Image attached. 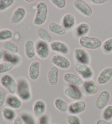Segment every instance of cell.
<instances>
[{"label": "cell", "mask_w": 112, "mask_h": 124, "mask_svg": "<svg viewBox=\"0 0 112 124\" xmlns=\"http://www.w3.org/2000/svg\"><path fill=\"white\" fill-rule=\"evenodd\" d=\"M48 16V7L46 3L40 2L37 6V11L33 23L36 26H42L46 23Z\"/></svg>", "instance_id": "obj_2"}, {"label": "cell", "mask_w": 112, "mask_h": 124, "mask_svg": "<svg viewBox=\"0 0 112 124\" xmlns=\"http://www.w3.org/2000/svg\"><path fill=\"white\" fill-rule=\"evenodd\" d=\"M73 57L77 63L89 65L90 63V58L89 53L85 49L76 48L73 52Z\"/></svg>", "instance_id": "obj_8"}, {"label": "cell", "mask_w": 112, "mask_h": 124, "mask_svg": "<svg viewBox=\"0 0 112 124\" xmlns=\"http://www.w3.org/2000/svg\"><path fill=\"white\" fill-rule=\"evenodd\" d=\"M48 29L51 33L58 36H63L66 33V29L59 23L51 22L48 25Z\"/></svg>", "instance_id": "obj_23"}, {"label": "cell", "mask_w": 112, "mask_h": 124, "mask_svg": "<svg viewBox=\"0 0 112 124\" xmlns=\"http://www.w3.org/2000/svg\"><path fill=\"white\" fill-rule=\"evenodd\" d=\"M26 2H29V3H31V2H34L33 0H26L25 1Z\"/></svg>", "instance_id": "obj_45"}, {"label": "cell", "mask_w": 112, "mask_h": 124, "mask_svg": "<svg viewBox=\"0 0 112 124\" xmlns=\"http://www.w3.org/2000/svg\"><path fill=\"white\" fill-rule=\"evenodd\" d=\"M25 54L27 59H32L36 55L35 44L31 40H28L25 43Z\"/></svg>", "instance_id": "obj_21"}, {"label": "cell", "mask_w": 112, "mask_h": 124, "mask_svg": "<svg viewBox=\"0 0 112 124\" xmlns=\"http://www.w3.org/2000/svg\"><path fill=\"white\" fill-rule=\"evenodd\" d=\"M90 31V26L88 23H82L76 27L75 30V35L77 37L80 38L84 36H86Z\"/></svg>", "instance_id": "obj_24"}, {"label": "cell", "mask_w": 112, "mask_h": 124, "mask_svg": "<svg viewBox=\"0 0 112 124\" xmlns=\"http://www.w3.org/2000/svg\"><path fill=\"white\" fill-rule=\"evenodd\" d=\"M59 69L55 66H53L49 70L48 73V81L51 86L56 85L59 79Z\"/></svg>", "instance_id": "obj_19"}, {"label": "cell", "mask_w": 112, "mask_h": 124, "mask_svg": "<svg viewBox=\"0 0 112 124\" xmlns=\"http://www.w3.org/2000/svg\"><path fill=\"white\" fill-rule=\"evenodd\" d=\"M74 69L83 79L89 80L93 77L94 71L89 65L76 63Z\"/></svg>", "instance_id": "obj_5"}, {"label": "cell", "mask_w": 112, "mask_h": 124, "mask_svg": "<svg viewBox=\"0 0 112 124\" xmlns=\"http://www.w3.org/2000/svg\"><path fill=\"white\" fill-rule=\"evenodd\" d=\"M110 98H111V93L108 91L104 90L101 91L96 99V108L99 110H102L104 109L109 101Z\"/></svg>", "instance_id": "obj_10"}, {"label": "cell", "mask_w": 112, "mask_h": 124, "mask_svg": "<svg viewBox=\"0 0 112 124\" xmlns=\"http://www.w3.org/2000/svg\"><path fill=\"white\" fill-rule=\"evenodd\" d=\"M51 3L59 9H64L66 6L65 0H51Z\"/></svg>", "instance_id": "obj_38"}, {"label": "cell", "mask_w": 112, "mask_h": 124, "mask_svg": "<svg viewBox=\"0 0 112 124\" xmlns=\"http://www.w3.org/2000/svg\"><path fill=\"white\" fill-rule=\"evenodd\" d=\"M84 89L85 93L89 95H94L98 91V87L94 81L87 80L83 83Z\"/></svg>", "instance_id": "obj_25"}, {"label": "cell", "mask_w": 112, "mask_h": 124, "mask_svg": "<svg viewBox=\"0 0 112 124\" xmlns=\"http://www.w3.org/2000/svg\"><path fill=\"white\" fill-rule=\"evenodd\" d=\"M13 37V32L9 29H4L0 31V41L6 42Z\"/></svg>", "instance_id": "obj_31"}, {"label": "cell", "mask_w": 112, "mask_h": 124, "mask_svg": "<svg viewBox=\"0 0 112 124\" xmlns=\"http://www.w3.org/2000/svg\"><path fill=\"white\" fill-rule=\"evenodd\" d=\"M6 103L10 108L14 109H18L22 106V101L17 96L13 95L8 96L6 100Z\"/></svg>", "instance_id": "obj_22"}, {"label": "cell", "mask_w": 112, "mask_h": 124, "mask_svg": "<svg viewBox=\"0 0 112 124\" xmlns=\"http://www.w3.org/2000/svg\"><path fill=\"white\" fill-rule=\"evenodd\" d=\"M4 56V53L3 52H2V51H0V61L2 59Z\"/></svg>", "instance_id": "obj_44"}, {"label": "cell", "mask_w": 112, "mask_h": 124, "mask_svg": "<svg viewBox=\"0 0 112 124\" xmlns=\"http://www.w3.org/2000/svg\"><path fill=\"white\" fill-rule=\"evenodd\" d=\"M35 48L36 54L40 59L45 60L49 56L50 48L48 43L41 40H38L35 45Z\"/></svg>", "instance_id": "obj_6"}, {"label": "cell", "mask_w": 112, "mask_h": 124, "mask_svg": "<svg viewBox=\"0 0 112 124\" xmlns=\"http://www.w3.org/2000/svg\"><path fill=\"white\" fill-rule=\"evenodd\" d=\"M0 86H1V83H0Z\"/></svg>", "instance_id": "obj_47"}, {"label": "cell", "mask_w": 112, "mask_h": 124, "mask_svg": "<svg viewBox=\"0 0 112 124\" xmlns=\"http://www.w3.org/2000/svg\"><path fill=\"white\" fill-rule=\"evenodd\" d=\"M112 78V68L107 67L103 70L98 74L97 82L100 85H103L109 82Z\"/></svg>", "instance_id": "obj_16"}, {"label": "cell", "mask_w": 112, "mask_h": 124, "mask_svg": "<svg viewBox=\"0 0 112 124\" xmlns=\"http://www.w3.org/2000/svg\"></svg>", "instance_id": "obj_48"}, {"label": "cell", "mask_w": 112, "mask_h": 124, "mask_svg": "<svg viewBox=\"0 0 112 124\" xmlns=\"http://www.w3.org/2000/svg\"><path fill=\"white\" fill-rule=\"evenodd\" d=\"M62 25L66 30H71L76 25V18L73 14L67 13L62 19Z\"/></svg>", "instance_id": "obj_20"}, {"label": "cell", "mask_w": 112, "mask_h": 124, "mask_svg": "<svg viewBox=\"0 0 112 124\" xmlns=\"http://www.w3.org/2000/svg\"><path fill=\"white\" fill-rule=\"evenodd\" d=\"M0 83L12 95L16 93L17 83L14 78L10 74H5L0 79Z\"/></svg>", "instance_id": "obj_4"}, {"label": "cell", "mask_w": 112, "mask_h": 124, "mask_svg": "<svg viewBox=\"0 0 112 124\" xmlns=\"http://www.w3.org/2000/svg\"><path fill=\"white\" fill-rule=\"evenodd\" d=\"M14 0H0V11H5L14 3Z\"/></svg>", "instance_id": "obj_33"}, {"label": "cell", "mask_w": 112, "mask_h": 124, "mask_svg": "<svg viewBox=\"0 0 112 124\" xmlns=\"http://www.w3.org/2000/svg\"><path fill=\"white\" fill-rule=\"evenodd\" d=\"M64 94L67 97L75 101H79L82 97V93L78 86L70 85L64 90Z\"/></svg>", "instance_id": "obj_12"}, {"label": "cell", "mask_w": 112, "mask_h": 124, "mask_svg": "<svg viewBox=\"0 0 112 124\" xmlns=\"http://www.w3.org/2000/svg\"><path fill=\"white\" fill-rule=\"evenodd\" d=\"M16 93L21 101L27 102L31 100L32 97L31 86L26 79H20L18 80Z\"/></svg>", "instance_id": "obj_1"}, {"label": "cell", "mask_w": 112, "mask_h": 124, "mask_svg": "<svg viewBox=\"0 0 112 124\" xmlns=\"http://www.w3.org/2000/svg\"><path fill=\"white\" fill-rule=\"evenodd\" d=\"M2 114L4 119L8 121H14L16 117V112L10 107L4 108L2 111Z\"/></svg>", "instance_id": "obj_28"}, {"label": "cell", "mask_w": 112, "mask_h": 124, "mask_svg": "<svg viewBox=\"0 0 112 124\" xmlns=\"http://www.w3.org/2000/svg\"><path fill=\"white\" fill-rule=\"evenodd\" d=\"M25 124H35L33 117L27 113H23L21 116Z\"/></svg>", "instance_id": "obj_37"}, {"label": "cell", "mask_w": 112, "mask_h": 124, "mask_svg": "<svg viewBox=\"0 0 112 124\" xmlns=\"http://www.w3.org/2000/svg\"><path fill=\"white\" fill-rule=\"evenodd\" d=\"M87 104L84 101L79 100L71 103L68 106V111L70 114L78 115L82 113L85 110Z\"/></svg>", "instance_id": "obj_11"}, {"label": "cell", "mask_w": 112, "mask_h": 124, "mask_svg": "<svg viewBox=\"0 0 112 124\" xmlns=\"http://www.w3.org/2000/svg\"><path fill=\"white\" fill-rule=\"evenodd\" d=\"M74 7L79 13L86 17H90L92 14V9L89 5L84 1L76 0L73 3Z\"/></svg>", "instance_id": "obj_7"}, {"label": "cell", "mask_w": 112, "mask_h": 124, "mask_svg": "<svg viewBox=\"0 0 112 124\" xmlns=\"http://www.w3.org/2000/svg\"><path fill=\"white\" fill-rule=\"evenodd\" d=\"M68 124H81V120L76 115H68L66 117Z\"/></svg>", "instance_id": "obj_35"}, {"label": "cell", "mask_w": 112, "mask_h": 124, "mask_svg": "<svg viewBox=\"0 0 112 124\" xmlns=\"http://www.w3.org/2000/svg\"><path fill=\"white\" fill-rule=\"evenodd\" d=\"M90 2L94 5H102L108 2L107 0H91Z\"/></svg>", "instance_id": "obj_41"}, {"label": "cell", "mask_w": 112, "mask_h": 124, "mask_svg": "<svg viewBox=\"0 0 112 124\" xmlns=\"http://www.w3.org/2000/svg\"><path fill=\"white\" fill-rule=\"evenodd\" d=\"M37 124H49V119L47 115L44 114L38 118Z\"/></svg>", "instance_id": "obj_40"}, {"label": "cell", "mask_w": 112, "mask_h": 124, "mask_svg": "<svg viewBox=\"0 0 112 124\" xmlns=\"http://www.w3.org/2000/svg\"><path fill=\"white\" fill-rule=\"evenodd\" d=\"M40 63L38 61H33L30 64L29 68V76L32 80H37L40 76Z\"/></svg>", "instance_id": "obj_18"}, {"label": "cell", "mask_w": 112, "mask_h": 124, "mask_svg": "<svg viewBox=\"0 0 112 124\" xmlns=\"http://www.w3.org/2000/svg\"><path fill=\"white\" fill-rule=\"evenodd\" d=\"M4 57L7 62L11 63L13 65H17V64L20 63L22 60L19 55L9 53H5L4 54Z\"/></svg>", "instance_id": "obj_29"}, {"label": "cell", "mask_w": 112, "mask_h": 124, "mask_svg": "<svg viewBox=\"0 0 112 124\" xmlns=\"http://www.w3.org/2000/svg\"><path fill=\"white\" fill-rule=\"evenodd\" d=\"M13 65L8 62H4L0 63V74H3L12 70Z\"/></svg>", "instance_id": "obj_34"}, {"label": "cell", "mask_w": 112, "mask_h": 124, "mask_svg": "<svg viewBox=\"0 0 112 124\" xmlns=\"http://www.w3.org/2000/svg\"><path fill=\"white\" fill-rule=\"evenodd\" d=\"M79 43L81 46L91 50L97 49L102 46V42L98 38L88 37L87 36L79 38Z\"/></svg>", "instance_id": "obj_3"}, {"label": "cell", "mask_w": 112, "mask_h": 124, "mask_svg": "<svg viewBox=\"0 0 112 124\" xmlns=\"http://www.w3.org/2000/svg\"><path fill=\"white\" fill-rule=\"evenodd\" d=\"M102 117L106 121L111 120L112 119V105H109L104 108L102 113Z\"/></svg>", "instance_id": "obj_32"}, {"label": "cell", "mask_w": 112, "mask_h": 124, "mask_svg": "<svg viewBox=\"0 0 112 124\" xmlns=\"http://www.w3.org/2000/svg\"><path fill=\"white\" fill-rule=\"evenodd\" d=\"M7 98V94L5 91H0V107L3 106Z\"/></svg>", "instance_id": "obj_39"}, {"label": "cell", "mask_w": 112, "mask_h": 124, "mask_svg": "<svg viewBox=\"0 0 112 124\" xmlns=\"http://www.w3.org/2000/svg\"><path fill=\"white\" fill-rule=\"evenodd\" d=\"M2 46L5 50L7 51L8 53H12V54H16L19 52V48L18 46L11 42H3L2 44Z\"/></svg>", "instance_id": "obj_26"}, {"label": "cell", "mask_w": 112, "mask_h": 124, "mask_svg": "<svg viewBox=\"0 0 112 124\" xmlns=\"http://www.w3.org/2000/svg\"><path fill=\"white\" fill-rule=\"evenodd\" d=\"M13 124H25L23 121L21 117L20 116H16L14 120Z\"/></svg>", "instance_id": "obj_42"}, {"label": "cell", "mask_w": 112, "mask_h": 124, "mask_svg": "<svg viewBox=\"0 0 112 124\" xmlns=\"http://www.w3.org/2000/svg\"><path fill=\"white\" fill-rule=\"evenodd\" d=\"M47 106L45 102L42 100H38L34 102L33 113L36 118H39L44 114L46 111Z\"/></svg>", "instance_id": "obj_13"}, {"label": "cell", "mask_w": 112, "mask_h": 124, "mask_svg": "<svg viewBox=\"0 0 112 124\" xmlns=\"http://www.w3.org/2000/svg\"><path fill=\"white\" fill-rule=\"evenodd\" d=\"M37 34L42 41L48 43L51 42V36L45 29L40 28L38 29V30L37 31Z\"/></svg>", "instance_id": "obj_30"}, {"label": "cell", "mask_w": 112, "mask_h": 124, "mask_svg": "<svg viewBox=\"0 0 112 124\" xmlns=\"http://www.w3.org/2000/svg\"><path fill=\"white\" fill-rule=\"evenodd\" d=\"M1 23H0V29H1Z\"/></svg>", "instance_id": "obj_46"}, {"label": "cell", "mask_w": 112, "mask_h": 124, "mask_svg": "<svg viewBox=\"0 0 112 124\" xmlns=\"http://www.w3.org/2000/svg\"><path fill=\"white\" fill-rule=\"evenodd\" d=\"M102 48L103 50L107 53L112 52V38H109L103 42Z\"/></svg>", "instance_id": "obj_36"}, {"label": "cell", "mask_w": 112, "mask_h": 124, "mask_svg": "<svg viewBox=\"0 0 112 124\" xmlns=\"http://www.w3.org/2000/svg\"><path fill=\"white\" fill-rule=\"evenodd\" d=\"M50 48L54 52L61 53L62 54H67L69 52L68 46L63 42L55 40L50 43Z\"/></svg>", "instance_id": "obj_14"}, {"label": "cell", "mask_w": 112, "mask_h": 124, "mask_svg": "<svg viewBox=\"0 0 112 124\" xmlns=\"http://www.w3.org/2000/svg\"><path fill=\"white\" fill-rule=\"evenodd\" d=\"M96 124H112L110 122L105 120L104 119H99L96 122Z\"/></svg>", "instance_id": "obj_43"}, {"label": "cell", "mask_w": 112, "mask_h": 124, "mask_svg": "<svg viewBox=\"0 0 112 124\" xmlns=\"http://www.w3.org/2000/svg\"><path fill=\"white\" fill-rule=\"evenodd\" d=\"M26 14V11L25 8L23 7H19L14 10L11 16L10 21L13 24H18L25 19Z\"/></svg>", "instance_id": "obj_15"}, {"label": "cell", "mask_w": 112, "mask_h": 124, "mask_svg": "<svg viewBox=\"0 0 112 124\" xmlns=\"http://www.w3.org/2000/svg\"><path fill=\"white\" fill-rule=\"evenodd\" d=\"M64 80L65 82L71 85L74 86H81L83 85V80L80 77H78L76 74L72 73H67L64 76Z\"/></svg>", "instance_id": "obj_17"}, {"label": "cell", "mask_w": 112, "mask_h": 124, "mask_svg": "<svg viewBox=\"0 0 112 124\" xmlns=\"http://www.w3.org/2000/svg\"><path fill=\"white\" fill-rule=\"evenodd\" d=\"M50 62L55 67L62 70H67L71 67V62L65 56L60 55H55L51 57Z\"/></svg>", "instance_id": "obj_9"}, {"label": "cell", "mask_w": 112, "mask_h": 124, "mask_svg": "<svg viewBox=\"0 0 112 124\" xmlns=\"http://www.w3.org/2000/svg\"><path fill=\"white\" fill-rule=\"evenodd\" d=\"M55 107L61 112H66L68 111V105L67 102L62 98H56L54 102Z\"/></svg>", "instance_id": "obj_27"}]
</instances>
